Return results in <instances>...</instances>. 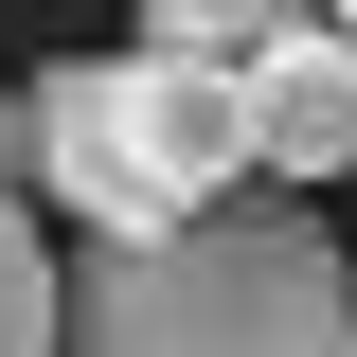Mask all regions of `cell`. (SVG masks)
<instances>
[{
  "mask_svg": "<svg viewBox=\"0 0 357 357\" xmlns=\"http://www.w3.org/2000/svg\"><path fill=\"white\" fill-rule=\"evenodd\" d=\"M72 340L89 357H304V340H357V268L304 215V178H268V197L232 178L197 215L89 232L72 250Z\"/></svg>",
  "mask_w": 357,
  "mask_h": 357,
  "instance_id": "6da1fadb",
  "label": "cell"
},
{
  "mask_svg": "<svg viewBox=\"0 0 357 357\" xmlns=\"http://www.w3.org/2000/svg\"><path fill=\"white\" fill-rule=\"evenodd\" d=\"M36 107H54V178L36 197L72 232H143V215H197V197L250 178V72L232 54H178V36L72 54V72H36Z\"/></svg>",
  "mask_w": 357,
  "mask_h": 357,
  "instance_id": "7a4b0ae2",
  "label": "cell"
},
{
  "mask_svg": "<svg viewBox=\"0 0 357 357\" xmlns=\"http://www.w3.org/2000/svg\"><path fill=\"white\" fill-rule=\"evenodd\" d=\"M250 72V178H357V18L321 0V18H286L268 54H232Z\"/></svg>",
  "mask_w": 357,
  "mask_h": 357,
  "instance_id": "3957f363",
  "label": "cell"
},
{
  "mask_svg": "<svg viewBox=\"0 0 357 357\" xmlns=\"http://www.w3.org/2000/svg\"><path fill=\"white\" fill-rule=\"evenodd\" d=\"M72 340V250H36V197H0V357Z\"/></svg>",
  "mask_w": 357,
  "mask_h": 357,
  "instance_id": "277c9868",
  "label": "cell"
},
{
  "mask_svg": "<svg viewBox=\"0 0 357 357\" xmlns=\"http://www.w3.org/2000/svg\"><path fill=\"white\" fill-rule=\"evenodd\" d=\"M286 18H321V0H143V36H178V54H268Z\"/></svg>",
  "mask_w": 357,
  "mask_h": 357,
  "instance_id": "5b68a950",
  "label": "cell"
},
{
  "mask_svg": "<svg viewBox=\"0 0 357 357\" xmlns=\"http://www.w3.org/2000/svg\"><path fill=\"white\" fill-rule=\"evenodd\" d=\"M36 178H54V107H36V89H0V197H36Z\"/></svg>",
  "mask_w": 357,
  "mask_h": 357,
  "instance_id": "8992f818",
  "label": "cell"
},
{
  "mask_svg": "<svg viewBox=\"0 0 357 357\" xmlns=\"http://www.w3.org/2000/svg\"><path fill=\"white\" fill-rule=\"evenodd\" d=\"M340 18H357V0H340Z\"/></svg>",
  "mask_w": 357,
  "mask_h": 357,
  "instance_id": "52a82bcc",
  "label": "cell"
}]
</instances>
